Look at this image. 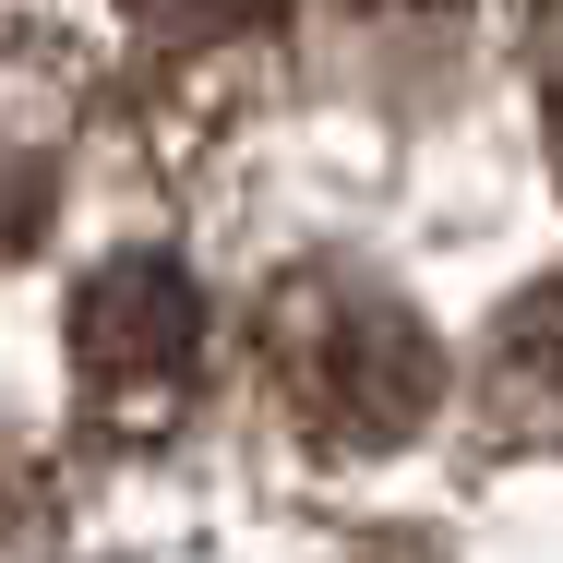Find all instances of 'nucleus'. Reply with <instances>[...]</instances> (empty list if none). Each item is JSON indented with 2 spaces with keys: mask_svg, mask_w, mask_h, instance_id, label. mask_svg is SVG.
<instances>
[{
  "mask_svg": "<svg viewBox=\"0 0 563 563\" xmlns=\"http://www.w3.org/2000/svg\"><path fill=\"white\" fill-rule=\"evenodd\" d=\"M264 347H276V384L300 396V420L336 432V444L420 432V408L444 384L432 372V336L384 288H360V276H288L276 312H264Z\"/></svg>",
  "mask_w": 563,
  "mask_h": 563,
  "instance_id": "obj_1",
  "label": "nucleus"
},
{
  "mask_svg": "<svg viewBox=\"0 0 563 563\" xmlns=\"http://www.w3.org/2000/svg\"><path fill=\"white\" fill-rule=\"evenodd\" d=\"M288 0H132V24L144 36H168V48H217V36H252V24H276Z\"/></svg>",
  "mask_w": 563,
  "mask_h": 563,
  "instance_id": "obj_3",
  "label": "nucleus"
},
{
  "mask_svg": "<svg viewBox=\"0 0 563 563\" xmlns=\"http://www.w3.org/2000/svg\"><path fill=\"white\" fill-rule=\"evenodd\" d=\"M36 217H48V168H36L24 144H0V264L36 240Z\"/></svg>",
  "mask_w": 563,
  "mask_h": 563,
  "instance_id": "obj_4",
  "label": "nucleus"
},
{
  "mask_svg": "<svg viewBox=\"0 0 563 563\" xmlns=\"http://www.w3.org/2000/svg\"><path fill=\"white\" fill-rule=\"evenodd\" d=\"M192 360H205V300H192V276L168 264V252H120L85 276V300H73V372H85V396L109 408V420H168L180 396H192Z\"/></svg>",
  "mask_w": 563,
  "mask_h": 563,
  "instance_id": "obj_2",
  "label": "nucleus"
}]
</instances>
